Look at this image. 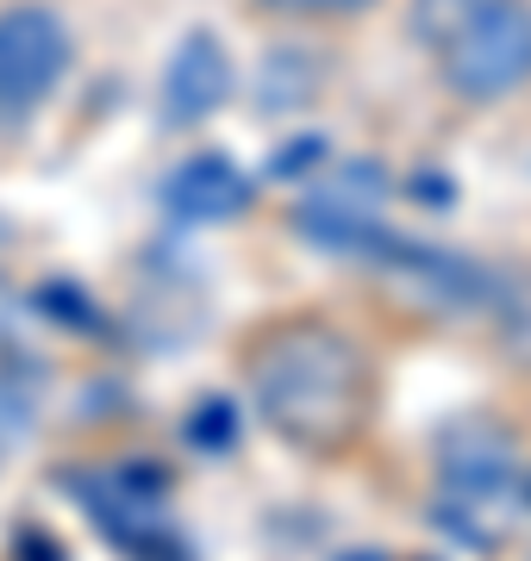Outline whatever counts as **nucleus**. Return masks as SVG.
Segmentation results:
<instances>
[{"label": "nucleus", "instance_id": "obj_2", "mask_svg": "<svg viewBox=\"0 0 531 561\" xmlns=\"http://www.w3.org/2000/svg\"><path fill=\"white\" fill-rule=\"evenodd\" d=\"M407 20L431 76L463 106L531 88V0H413Z\"/></svg>", "mask_w": 531, "mask_h": 561}, {"label": "nucleus", "instance_id": "obj_8", "mask_svg": "<svg viewBox=\"0 0 531 561\" xmlns=\"http://www.w3.org/2000/svg\"><path fill=\"white\" fill-rule=\"evenodd\" d=\"M488 319L494 337H500V356L531 375V275H494Z\"/></svg>", "mask_w": 531, "mask_h": 561}, {"label": "nucleus", "instance_id": "obj_3", "mask_svg": "<svg viewBox=\"0 0 531 561\" xmlns=\"http://www.w3.org/2000/svg\"><path fill=\"white\" fill-rule=\"evenodd\" d=\"M526 512V468L494 419H456L438 437V493L431 518L470 549H500Z\"/></svg>", "mask_w": 531, "mask_h": 561}, {"label": "nucleus", "instance_id": "obj_6", "mask_svg": "<svg viewBox=\"0 0 531 561\" xmlns=\"http://www.w3.org/2000/svg\"><path fill=\"white\" fill-rule=\"evenodd\" d=\"M250 201H257L250 175L231 157H219V150L182 157L163 181V213L176 225H225L238 213H250Z\"/></svg>", "mask_w": 531, "mask_h": 561}, {"label": "nucleus", "instance_id": "obj_1", "mask_svg": "<svg viewBox=\"0 0 531 561\" xmlns=\"http://www.w3.org/2000/svg\"><path fill=\"white\" fill-rule=\"evenodd\" d=\"M245 381L257 419L301 456H350L375 419V368L338 324L275 319L245 343Z\"/></svg>", "mask_w": 531, "mask_h": 561}, {"label": "nucleus", "instance_id": "obj_7", "mask_svg": "<svg viewBox=\"0 0 531 561\" xmlns=\"http://www.w3.org/2000/svg\"><path fill=\"white\" fill-rule=\"evenodd\" d=\"M231 88H238V76H231V57H225V44L213 38V32H188L182 44H176V57H169L163 69V125H201L206 113H219L225 101H231Z\"/></svg>", "mask_w": 531, "mask_h": 561}, {"label": "nucleus", "instance_id": "obj_5", "mask_svg": "<svg viewBox=\"0 0 531 561\" xmlns=\"http://www.w3.org/2000/svg\"><path fill=\"white\" fill-rule=\"evenodd\" d=\"M76 500L101 518L106 537H120L125 549H157L169 537V505H163V474L157 461H125V468H94L88 481H69Z\"/></svg>", "mask_w": 531, "mask_h": 561}, {"label": "nucleus", "instance_id": "obj_4", "mask_svg": "<svg viewBox=\"0 0 531 561\" xmlns=\"http://www.w3.org/2000/svg\"><path fill=\"white\" fill-rule=\"evenodd\" d=\"M69 57H76V44H69L57 7H44V0L0 7V119H20L50 101L57 81L69 76Z\"/></svg>", "mask_w": 531, "mask_h": 561}, {"label": "nucleus", "instance_id": "obj_9", "mask_svg": "<svg viewBox=\"0 0 531 561\" xmlns=\"http://www.w3.org/2000/svg\"><path fill=\"white\" fill-rule=\"evenodd\" d=\"M269 13H294V20H344V13H363L375 0H257Z\"/></svg>", "mask_w": 531, "mask_h": 561}, {"label": "nucleus", "instance_id": "obj_10", "mask_svg": "<svg viewBox=\"0 0 531 561\" xmlns=\"http://www.w3.org/2000/svg\"><path fill=\"white\" fill-rule=\"evenodd\" d=\"M526 505H531V481H526Z\"/></svg>", "mask_w": 531, "mask_h": 561}]
</instances>
